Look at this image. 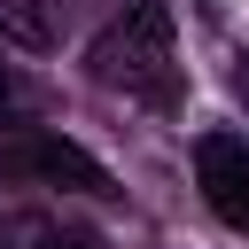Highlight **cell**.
Returning <instances> with one entry per match:
<instances>
[{"label": "cell", "instance_id": "cell-6", "mask_svg": "<svg viewBox=\"0 0 249 249\" xmlns=\"http://www.w3.org/2000/svg\"><path fill=\"white\" fill-rule=\"evenodd\" d=\"M233 101L249 109V54H233Z\"/></svg>", "mask_w": 249, "mask_h": 249}, {"label": "cell", "instance_id": "cell-5", "mask_svg": "<svg viewBox=\"0 0 249 249\" xmlns=\"http://www.w3.org/2000/svg\"><path fill=\"white\" fill-rule=\"evenodd\" d=\"M0 39H16L23 54H47V47H54V23H47L31 0H0Z\"/></svg>", "mask_w": 249, "mask_h": 249}, {"label": "cell", "instance_id": "cell-7", "mask_svg": "<svg viewBox=\"0 0 249 249\" xmlns=\"http://www.w3.org/2000/svg\"><path fill=\"white\" fill-rule=\"evenodd\" d=\"M62 249H101V241H93V233H70V241H62Z\"/></svg>", "mask_w": 249, "mask_h": 249}, {"label": "cell", "instance_id": "cell-1", "mask_svg": "<svg viewBox=\"0 0 249 249\" xmlns=\"http://www.w3.org/2000/svg\"><path fill=\"white\" fill-rule=\"evenodd\" d=\"M86 70L109 86V93H132V101H156L171 109L179 101V47H171V8L163 0H124L93 47H86Z\"/></svg>", "mask_w": 249, "mask_h": 249}, {"label": "cell", "instance_id": "cell-3", "mask_svg": "<svg viewBox=\"0 0 249 249\" xmlns=\"http://www.w3.org/2000/svg\"><path fill=\"white\" fill-rule=\"evenodd\" d=\"M195 187L233 233H249V132H202L195 140Z\"/></svg>", "mask_w": 249, "mask_h": 249}, {"label": "cell", "instance_id": "cell-4", "mask_svg": "<svg viewBox=\"0 0 249 249\" xmlns=\"http://www.w3.org/2000/svg\"><path fill=\"white\" fill-rule=\"evenodd\" d=\"M62 241H70V226L47 218V210H8L0 218V249H62Z\"/></svg>", "mask_w": 249, "mask_h": 249}, {"label": "cell", "instance_id": "cell-2", "mask_svg": "<svg viewBox=\"0 0 249 249\" xmlns=\"http://www.w3.org/2000/svg\"><path fill=\"white\" fill-rule=\"evenodd\" d=\"M0 187H78V195H117V179L62 132H23L0 148Z\"/></svg>", "mask_w": 249, "mask_h": 249}]
</instances>
